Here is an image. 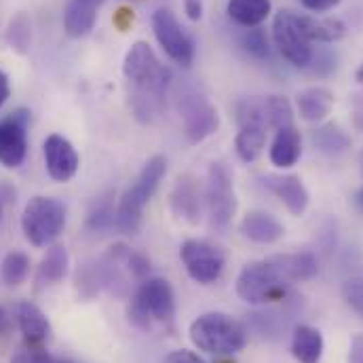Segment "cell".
Returning <instances> with one entry per match:
<instances>
[{"label": "cell", "mask_w": 363, "mask_h": 363, "mask_svg": "<svg viewBox=\"0 0 363 363\" xmlns=\"http://www.w3.org/2000/svg\"><path fill=\"white\" fill-rule=\"evenodd\" d=\"M123 74L131 85L129 104L135 118L142 123L157 121L165 110L167 91L174 81L172 70L165 64H161V60L157 57L155 49L148 43L138 40L125 55Z\"/></svg>", "instance_id": "6da1fadb"}, {"label": "cell", "mask_w": 363, "mask_h": 363, "mask_svg": "<svg viewBox=\"0 0 363 363\" xmlns=\"http://www.w3.org/2000/svg\"><path fill=\"white\" fill-rule=\"evenodd\" d=\"M127 319L140 332H152L157 328H172L176 319V296L167 279L148 277L133 291Z\"/></svg>", "instance_id": "7a4b0ae2"}, {"label": "cell", "mask_w": 363, "mask_h": 363, "mask_svg": "<svg viewBox=\"0 0 363 363\" xmlns=\"http://www.w3.org/2000/svg\"><path fill=\"white\" fill-rule=\"evenodd\" d=\"M192 345L209 355H235L247 345L243 323L226 313H205L190 323Z\"/></svg>", "instance_id": "3957f363"}, {"label": "cell", "mask_w": 363, "mask_h": 363, "mask_svg": "<svg viewBox=\"0 0 363 363\" xmlns=\"http://www.w3.org/2000/svg\"><path fill=\"white\" fill-rule=\"evenodd\" d=\"M165 172H167V163L163 157L157 155V157L148 159V163L142 167L138 180L125 190V194L118 201V209H116V230L118 233L133 235L138 230V226L142 222L144 207L157 192Z\"/></svg>", "instance_id": "277c9868"}, {"label": "cell", "mask_w": 363, "mask_h": 363, "mask_svg": "<svg viewBox=\"0 0 363 363\" xmlns=\"http://www.w3.org/2000/svg\"><path fill=\"white\" fill-rule=\"evenodd\" d=\"M66 228V207L51 196H34L26 203L21 213L23 237L34 247L51 245Z\"/></svg>", "instance_id": "5b68a950"}, {"label": "cell", "mask_w": 363, "mask_h": 363, "mask_svg": "<svg viewBox=\"0 0 363 363\" xmlns=\"http://www.w3.org/2000/svg\"><path fill=\"white\" fill-rule=\"evenodd\" d=\"M289 281L271 260H260L243 267L237 277V294L247 304H272L285 298Z\"/></svg>", "instance_id": "8992f818"}, {"label": "cell", "mask_w": 363, "mask_h": 363, "mask_svg": "<svg viewBox=\"0 0 363 363\" xmlns=\"http://www.w3.org/2000/svg\"><path fill=\"white\" fill-rule=\"evenodd\" d=\"M272 40L279 53L296 68H308L313 60V43L306 38L298 13L279 11L272 21Z\"/></svg>", "instance_id": "52a82bcc"}, {"label": "cell", "mask_w": 363, "mask_h": 363, "mask_svg": "<svg viewBox=\"0 0 363 363\" xmlns=\"http://www.w3.org/2000/svg\"><path fill=\"white\" fill-rule=\"evenodd\" d=\"M178 110H180L182 123H184V135L190 144H199L213 135L220 127L218 110L196 91H184L178 97Z\"/></svg>", "instance_id": "ba28073f"}, {"label": "cell", "mask_w": 363, "mask_h": 363, "mask_svg": "<svg viewBox=\"0 0 363 363\" xmlns=\"http://www.w3.org/2000/svg\"><path fill=\"white\" fill-rule=\"evenodd\" d=\"M205 203L209 211V220L213 228H224L230 224L237 211V194L233 188V180L220 163H213L207 172V190Z\"/></svg>", "instance_id": "9c48e42d"}, {"label": "cell", "mask_w": 363, "mask_h": 363, "mask_svg": "<svg viewBox=\"0 0 363 363\" xmlns=\"http://www.w3.org/2000/svg\"><path fill=\"white\" fill-rule=\"evenodd\" d=\"M182 264L186 272L190 274L192 281L201 283V285H211L216 283L226 267V258L224 254L213 247L207 241H199V239H190L180 247Z\"/></svg>", "instance_id": "30bf717a"}, {"label": "cell", "mask_w": 363, "mask_h": 363, "mask_svg": "<svg viewBox=\"0 0 363 363\" xmlns=\"http://www.w3.org/2000/svg\"><path fill=\"white\" fill-rule=\"evenodd\" d=\"M152 30L161 49L180 66H190L194 60V43L184 32L180 21L169 9H159L152 15Z\"/></svg>", "instance_id": "8fae6325"}, {"label": "cell", "mask_w": 363, "mask_h": 363, "mask_svg": "<svg viewBox=\"0 0 363 363\" xmlns=\"http://www.w3.org/2000/svg\"><path fill=\"white\" fill-rule=\"evenodd\" d=\"M28 125L30 112L19 108L0 118V165L15 169L28 155Z\"/></svg>", "instance_id": "7c38bea8"}, {"label": "cell", "mask_w": 363, "mask_h": 363, "mask_svg": "<svg viewBox=\"0 0 363 363\" xmlns=\"http://www.w3.org/2000/svg\"><path fill=\"white\" fill-rule=\"evenodd\" d=\"M43 155H45V167L51 180L70 182L77 176L81 161H79L74 146L64 135L60 133L49 135L43 146Z\"/></svg>", "instance_id": "4fadbf2b"}, {"label": "cell", "mask_w": 363, "mask_h": 363, "mask_svg": "<svg viewBox=\"0 0 363 363\" xmlns=\"http://www.w3.org/2000/svg\"><path fill=\"white\" fill-rule=\"evenodd\" d=\"M262 186L272 192L291 216H302L308 207V192L298 176H264Z\"/></svg>", "instance_id": "5bb4252c"}, {"label": "cell", "mask_w": 363, "mask_h": 363, "mask_svg": "<svg viewBox=\"0 0 363 363\" xmlns=\"http://www.w3.org/2000/svg\"><path fill=\"white\" fill-rule=\"evenodd\" d=\"M172 211L176 213V218H182L190 224H196L201 220L203 192L194 178L184 176L178 180L174 192H172Z\"/></svg>", "instance_id": "9a60e30c"}, {"label": "cell", "mask_w": 363, "mask_h": 363, "mask_svg": "<svg viewBox=\"0 0 363 363\" xmlns=\"http://www.w3.org/2000/svg\"><path fill=\"white\" fill-rule=\"evenodd\" d=\"M15 319L28 345L40 347L51 336V323L47 315L34 302H28V300L19 302L15 308Z\"/></svg>", "instance_id": "2e32d148"}, {"label": "cell", "mask_w": 363, "mask_h": 363, "mask_svg": "<svg viewBox=\"0 0 363 363\" xmlns=\"http://www.w3.org/2000/svg\"><path fill=\"white\" fill-rule=\"evenodd\" d=\"M106 0H68L66 11H64V28L70 38H81L87 36L95 19H97V9Z\"/></svg>", "instance_id": "e0dca14e"}, {"label": "cell", "mask_w": 363, "mask_h": 363, "mask_svg": "<svg viewBox=\"0 0 363 363\" xmlns=\"http://www.w3.org/2000/svg\"><path fill=\"white\" fill-rule=\"evenodd\" d=\"M241 233L245 239L260 243V245H271L279 241L285 235V228L279 220H274L267 211H252L243 218L241 222Z\"/></svg>", "instance_id": "ac0fdd59"}, {"label": "cell", "mask_w": 363, "mask_h": 363, "mask_svg": "<svg viewBox=\"0 0 363 363\" xmlns=\"http://www.w3.org/2000/svg\"><path fill=\"white\" fill-rule=\"evenodd\" d=\"M302 155V138L300 131L291 127L277 129V135L271 144V163L279 169L294 167Z\"/></svg>", "instance_id": "d6986e66"}, {"label": "cell", "mask_w": 363, "mask_h": 363, "mask_svg": "<svg viewBox=\"0 0 363 363\" xmlns=\"http://www.w3.org/2000/svg\"><path fill=\"white\" fill-rule=\"evenodd\" d=\"M296 106L304 121L319 123L332 112L334 95L325 87H308L296 95Z\"/></svg>", "instance_id": "ffe728a7"}, {"label": "cell", "mask_w": 363, "mask_h": 363, "mask_svg": "<svg viewBox=\"0 0 363 363\" xmlns=\"http://www.w3.org/2000/svg\"><path fill=\"white\" fill-rule=\"evenodd\" d=\"M300 26L311 43H334L340 40L347 32L345 21L336 17H313V15H298Z\"/></svg>", "instance_id": "44dd1931"}, {"label": "cell", "mask_w": 363, "mask_h": 363, "mask_svg": "<svg viewBox=\"0 0 363 363\" xmlns=\"http://www.w3.org/2000/svg\"><path fill=\"white\" fill-rule=\"evenodd\" d=\"M68 267H70L68 250L64 245L49 247V252L45 254V258L40 260V267L36 271V285L47 287V285H55V283L64 281L68 274Z\"/></svg>", "instance_id": "7402d4cb"}, {"label": "cell", "mask_w": 363, "mask_h": 363, "mask_svg": "<svg viewBox=\"0 0 363 363\" xmlns=\"http://www.w3.org/2000/svg\"><path fill=\"white\" fill-rule=\"evenodd\" d=\"M291 353L300 363H319L323 355V336L311 325H298L291 336Z\"/></svg>", "instance_id": "603a6c76"}, {"label": "cell", "mask_w": 363, "mask_h": 363, "mask_svg": "<svg viewBox=\"0 0 363 363\" xmlns=\"http://www.w3.org/2000/svg\"><path fill=\"white\" fill-rule=\"evenodd\" d=\"M272 262L279 267V271L285 274L289 283L296 281H308L319 272V262L311 252H298V254H285L274 256Z\"/></svg>", "instance_id": "cb8c5ba5"}, {"label": "cell", "mask_w": 363, "mask_h": 363, "mask_svg": "<svg viewBox=\"0 0 363 363\" xmlns=\"http://www.w3.org/2000/svg\"><path fill=\"white\" fill-rule=\"evenodd\" d=\"M226 13L243 28H258L271 15V0H228Z\"/></svg>", "instance_id": "d4e9b609"}, {"label": "cell", "mask_w": 363, "mask_h": 363, "mask_svg": "<svg viewBox=\"0 0 363 363\" xmlns=\"http://www.w3.org/2000/svg\"><path fill=\"white\" fill-rule=\"evenodd\" d=\"M264 144H267V127L258 123H247L241 125V131L235 140V150L241 161L254 163L262 155Z\"/></svg>", "instance_id": "484cf974"}, {"label": "cell", "mask_w": 363, "mask_h": 363, "mask_svg": "<svg viewBox=\"0 0 363 363\" xmlns=\"http://www.w3.org/2000/svg\"><path fill=\"white\" fill-rule=\"evenodd\" d=\"M262 121H264L267 127H272V129L291 127L294 125L291 104L285 97H279V95L262 97Z\"/></svg>", "instance_id": "4316f807"}, {"label": "cell", "mask_w": 363, "mask_h": 363, "mask_svg": "<svg viewBox=\"0 0 363 363\" xmlns=\"http://www.w3.org/2000/svg\"><path fill=\"white\" fill-rule=\"evenodd\" d=\"M313 144L328 155H340L351 146V138L334 123H328L313 131Z\"/></svg>", "instance_id": "83f0119b"}, {"label": "cell", "mask_w": 363, "mask_h": 363, "mask_svg": "<svg viewBox=\"0 0 363 363\" xmlns=\"http://www.w3.org/2000/svg\"><path fill=\"white\" fill-rule=\"evenodd\" d=\"M4 38L15 53L26 55L30 51V45H32V21H30V17L26 13H17L9 21Z\"/></svg>", "instance_id": "f1b7e54d"}, {"label": "cell", "mask_w": 363, "mask_h": 363, "mask_svg": "<svg viewBox=\"0 0 363 363\" xmlns=\"http://www.w3.org/2000/svg\"><path fill=\"white\" fill-rule=\"evenodd\" d=\"M28 272H30V258L23 252L15 250V252H9L4 256L2 267H0V277L9 287L21 285L26 281Z\"/></svg>", "instance_id": "f546056e"}, {"label": "cell", "mask_w": 363, "mask_h": 363, "mask_svg": "<svg viewBox=\"0 0 363 363\" xmlns=\"http://www.w3.org/2000/svg\"><path fill=\"white\" fill-rule=\"evenodd\" d=\"M243 49L256 60H267L271 55V45H269L267 32L262 28H250L243 36Z\"/></svg>", "instance_id": "4dcf8cb0"}, {"label": "cell", "mask_w": 363, "mask_h": 363, "mask_svg": "<svg viewBox=\"0 0 363 363\" xmlns=\"http://www.w3.org/2000/svg\"><path fill=\"white\" fill-rule=\"evenodd\" d=\"M87 228L93 233H106V230H116V211L112 209L110 203H101L97 205V209H93L87 220Z\"/></svg>", "instance_id": "1f68e13d"}, {"label": "cell", "mask_w": 363, "mask_h": 363, "mask_svg": "<svg viewBox=\"0 0 363 363\" xmlns=\"http://www.w3.org/2000/svg\"><path fill=\"white\" fill-rule=\"evenodd\" d=\"M11 363H60L53 355H49L45 349L36 347V345H28L23 349H19Z\"/></svg>", "instance_id": "d6a6232c"}, {"label": "cell", "mask_w": 363, "mask_h": 363, "mask_svg": "<svg viewBox=\"0 0 363 363\" xmlns=\"http://www.w3.org/2000/svg\"><path fill=\"white\" fill-rule=\"evenodd\" d=\"M345 298L349 306L363 317V279H349L345 283Z\"/></svg>", "instance_id": "836d02e7"}, {"label": "cell", "mask_w": 363, "mask_h": 363, "mask_svg": "<svg viewBox=\"0 0 363 363\" xmlns=\"http://www.w3.org/2000/svg\"><path fill=\"white\" fill-rule=\"evenodd\" d=\"M311 64H315L313 70H315L317 74H330V72L336 68V60H334V55H332L330 51H319L317 55H315V51H313Z\"/></svg>", "instance_id": "e575fe53"}, {"label": "cell", "mask_w": 363, "mask_h": 363, "mask_svg": "<svg viewBox=\"0 0 363 363\" xmlns=\"http://www.w3.org/2000/svg\"><path fill=\"white\" fill-rule=\"evenodd\" d=\"M165 363H205L196 353L192 351H186V349H180V351H172L167 357H165Z\"/></svg>", "instance_id": "d590c367"}, {"label": "cell", "mask_w": 363, "mask_h": 363, "mask_svg": "<svg viewBox=\"0 0 363 363\" xmlns=\"http://www.w3.org/2000/svg\"><path fill=\"white\" fill-rule=\"evenodd\" d=\"M300 2L313 13H323V11H330L336 4H340V0H300Z\"/></svg>", "instance_id": "8d00e7d4"}, {"label": "cell", "mask_w": 363, "mask_h": 363, "mask_svg": "<svg viewBox=\"0 0 363 363\" xmlns=\"http://www.w3.org/2000/svg\"><path fill=\"white\" fill-rule=\"evenodd\" d=\"M349 363H363V334L353 336L349 349Z\"/></svg>", "instance_id": "74e56055"}, {"label": "cell", "mask_w": 363, "mask_h": 363, "mask_svg": "<svg viewBox=\"0 0 363 363\" xmlns=\"http://www.w3.org/2000/svg\"><path fill=\"white\" fill-rule=\"evenodd\" d=\"M184 11L190 21H199L203 17V2L201 0H184Z\"/></svg>", "instance_id": "f35d334b"}, {"label": "cell", "mask_w": 363, "mask_h": 363, "mask_svg": "<svg viewBox=\"0 0 363 363\" xmlns=\"http://www.w3.org/2000/svg\"><path fill=\"white\" fill-rule=\"evenodd\" d=\"M9 95H11V85H9V77H6V72H4V70H0V108H2L4 104H6Z\"/></svg>", "instance_id": "ab89813d"}, {"label": "cell", "mask_w": 363, "mask_h": 363, "mask_svg": "<svg viewBox=\"0 0 363 363\" xmlns=\"http://www.w3.org/2000/svg\"><path fill=\"white\" fill-rule=\"evenodd\" d=\"M6 328H9V315L4 313V308H0V334L6 332Z\"/></svg>", "instance_id": "60d3db41"}, {"label": "cell", "mask_w": 363, "mask_h": 363, "mask_svg": "<svg viewBox=\"0 0 363 363\" xmlns=\"http://www.w3.org/2000/svg\"><path fill=\"white\" fill-rule=\"evenodd\" d=\"M353 201H355V207H357V209H359V211L363 213V186L359 188V190H357V192H355Z\"/></svg>", "instance_id": "b9f144b4"}, {"label": "cell", "mask_w": 363, "mask_h": 363, "mask_svg": "<svg viewBox=\"0 0 363 363\" xmlns=\"http://www.w3.org/2000/svg\"><path fill=\"white\" fill-rule=\"evenodd\" d=\"M355 77H357V81L363 85V64L359 66V70H357V74H355Z\"/></svg>", "instance_id": "7bdbcfd3"}, {"label": "cell", "mask_w": 363, "mask_h": 363, "mask_svg": "<svg viewBox=\"0 0 363 363\" xmlns=\"http://www.w3.org/2000/svg\"><path fill=\"white\" fill-rule=\"evenodd\" d=\"M359 169H362V176H363V152H362V157H359Z\"/></svg>", "instance_id": "ee69618b"}, {"label": "cell", "mask_w": 363, "mask_h": 363, "mask_svg": "<svg viewBox=\"0 0 363 363\" xmlns=\"http://www.w3.org/2000/svg\"><path fill=\"white\" fill-rule=\"evenodd\" d=\"M60 363H72V362H60Z\"/></svg>", "instance_id": "f6af8a7d"}, {"label": "cell", "mask_w": 363, "mask_h": 363, "mask_svg": "<svg viewBox=\"0 0 363 363\" xmlns=\"http://www.w3.org/2000/svg\"><path fill=\"white\" fill-rule=\"evenodd\" d=\"M0 211H2V209H0Z\"/></svg>", "instance_id": "bcb514c9"}]
</instances>
